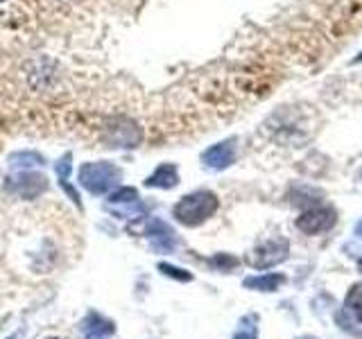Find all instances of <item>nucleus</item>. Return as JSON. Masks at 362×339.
<instances>
[{"instance_id":"obj_5","label":"nucleus","mask_w":362,"mask_h":339,"mask_svg":"<svg viewBox=\"0 0 362 339\" xmlns=\"http://www.w3.org/2000/svg\"><path fill=\"white\" fill-rule=\"evenodd\" d=\"M233 158H235V143L229 141V143H220V145H215L213 150H209L206 154H204V161H206V165L211 167H226V165H231L233 163Z\"/></svg>"},{"instance_id":"obj_2","label":"nucleus","mask_w":362,"mask_h":339,"mask_svg":"<svg viewBox=\"0 0 362 339\" xmlns=\"http://www.w3.org/2000/svg\"><path fill=\"white\" fill-rule=\"evenodd\" d=\"M288 258V242L281 240V237H274V240H267L265 244L256 246L252 254H249L247 263L256 267V269H267L279 265L281 260Z\"/></svg>"},{"instance_id":"obj_8","label":"nucleus","mask_w":362,"mask_h":339,"mask_svg":"<svg viewBox=\"0 0 362 339\" xmlns=\"http://www.w3.org/2000/svg\"><path fill=\"white\" fill-rule=\"evenodd\" d=\"M346 308L356 314V319L362 323V285H354L346 294Z\"/></svg>"},{"instance_id":"obj_11","label":"nucleus","mask_w":362,"mask_h":339,"mask_svg":"<svg viewBox=\"0 0 362 339\" xmlns=\"http://www.w3.org/2000/svg\"><path fill=\"white\" fill-rule=\"evenodd\" d=\"M356 235H362V222H360V224L356 226Z\"/></svg>"},{"instance_id":"obj_14","label":"nucleus","mask_w":362,"mask_h":339,"mask_svg":"<svg viewBox=\"0 0 362 339\" xmlns=\"http://www.w3.org/2000/svg\"><path fill=\"white\" fill-rule=\"evenodd\" d=\"M9 339H16V337H9Z\"/></svg>"},{"instance_id":"obj_1","label":"nucleus","mask_w":362,"mask_h":339,"mask_svg":"<svg viewBox=\"0 0 362 339\" xmlns=\"http://www.w3.org/2000/svg\"><path fill=\"white\" fill-rule=\"evenodd\" d=\"M218 210V197L213 192H195L175 206V218L186 226H197Z\"/></svg>"},{"instance_id":"obj_6","label":"nucleus","mask_w":362,"mask_h":339,"mask_svg":"<svg viewBox=\"0 0 362 339\" xmlns=\"http://www.w3.org/2000/svg\"><path fill=\"white\" fill-rule=\"evenodd\" d=\"M286 278L281 274H265V276H252V278H245L243 285L249 290H260V292H274L279 290V285H283Z\"/></svg>"},{"instance_id":"obj_13","label":"nucleus","mask_w":362,"mask_h":339,"mask_svg":"<svg viewBox=\"0 0 362 339\" xmlns=\"http://www.w3.org/2000/svg\"><path fill=\"white\" fill-rule=\"evenodd\" d=\"M358 267H360V271H362V260H360V263H358Z\"/></svg>"},{"instance_id":"obj_12","label":"nucleus","mask_w":362,"mask_h":339,"mask_svg":"<svg viewBox=\"0 0 362 339\" xmlns=\"http://www.w3.org/2000/svg\"><path fill=\"white\" fill-rule=\"evenodd\" d=\"M354 64H362V54H360V56H356V59H354Z\"/></svg>"},{"instance_id":"obj_10","label":"nucleus","mask_w":362,"mask_h":339,"mask_svg":"<svg viewBox=\"0 0 362 339\" xmlns=\"http://www.w3.org/2000/svg\"><path fill=\"white\" fill-rule=\"evenodd\" d=\"M233 339H256V337L254 335H247V333H238Z\"/></svg>"},{"instance_id":"obj_7","label":"nucleus","mask_w":362,"mask_h":339,"mask_svg":"<svg viewBox=\"0 0 362 339\" xmlns=\"http://www.w3.org/2000/svg\"><path fill=\"white\" fill-rule=\"evenodd\" d=\"M150 186H161V188H173L177 184V172H175V167H161L158 172L147 181Z\"/></svg>"},{"instance_id":"obj_9","label":"nucleus","mask_w":362,"mask_h":339,"mask_svg":"<svg viewBox=\"0 0 362 339\" xmlns=\"http://www.w3.org/2000/svg\"><path fill=\"white\" fill-rule=\"evenodd\" d=\"M161 271H163L165 276H173V278H179V280H190V278H192L190 274H184L181 269L170 267V265H161Z\"/></svg>"},{"instance_id":"obj_4","label":"nucleus","mask_w":362,"mask_h":339,"mask_svg":"<svg viewBox=\"0 0 362 339\" xmlns=\"http://www.w3.org/2000/svg\"><path fill=\"white\" fill-rule=\"evenodd\" d=\"M82 326H84V337L86 339H109L113 335V331H116L113 321L105 319V316L95 314V312H90Z\"/></svg>"},{"instance_id":"obj_3","label":"nucleus","mask_w":362,"mask_h":339,"mask_svg":"<svg viewBox=\"0 0 362 339\" xmlns=\"http://www.w3.org/2000/svg\"><path fill=\"white\" fill-rule=\"evenodd\" d=\"M335 220H337V215L333 208H313V210H305L297 220V229L305 235H317L331 229Z\"/></svg>"}]
</instances>
